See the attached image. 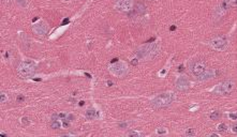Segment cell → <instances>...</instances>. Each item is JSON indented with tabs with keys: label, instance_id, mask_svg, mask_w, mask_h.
I'll return each mask as SVG.
<instances>
[{
	"label": "cell",
	"instance_id": "6da1fadb",
	"mask_svg": "<svg viewBox=\"0 0 237 137\" xmlns=\"http://www.w3.org/2000/svg\"><path fill=\"white\" fill-rule=\"evenodd\" d=\"M36 68H37V64L33 60H23L17 66V74L21 78H30L35 74Z\"/></svg>",
	"mask_w": 237,
	"mask_h": 137
},
{
	"label": "cell",
	"instance_id": "7a4b0ae2",
	"mask_svg": "<svg viewBox=\"0 0 237 137\" xmlns=\"http://www.w3.org/2000/svg\"><path fill=\"white\" fill-rule=\"evenodd\" d=\"M176 95L174 92H171V91H168V92H163L158 94L154 100L151 101V105L154 108H162V107H166L168 105H171L172 103L175 101Z\"/></svg>",
	"mask_w": 237,
	"mask_h": 137
},
{
	"label": "cell",
	"instance_id": "3957f363",
	"mask_svg": "<svg viewBox=\"0 0 237 137\" xmlns=\"http://www.w3.org/2000/svg\"><path fill=\"white\" fill-rule=\"evenodd\" d=\"M158 53H159V45L154 43V44L146 45V46H143L142 48H140V50L137 52V56L142 59L149 60L154 58Z\"/></svg>",
	"mask_w": 237,
	"mask_h": 137
},
{
	"label": "cell",
	"instance_id": "277c9868",
	"mask_svg": "<svg viewBox=\"0 0 237 137\" xmlns=\"http://www.w3.org/2000/svg\"><path fill=\"white\" fill-rule=\"evenodd\" d=\"M108 70H110L111 74H113L116 77H123L129 72L128 66L123 61H117L114 62V63H111V66H108Z\"/></svg>",
	"mask_w": 237,
	"mask_h": 137
},
{
	"label": "cell",
	"instance_id": "5b68a950",
	"mask_svg": "<svg viewBox=\"0 0 237 137\" xmlns=\"http://www.w3.org/2000/svg\"><path fill=\"white\" fill-rule=\"evenodd\" d=\"M233 90H234V83L231 80H226L218 84L216 87L212 89V93H215L217 95H229Z\"/></svg>",
	"mask_w": 237,
	"mask_h": 137
},
{
	"label": "cell",
	"instance_id": "8992f818",
	"mask_svg": "<svg viewBox=\"0 0 237 137\" xmlns=\"http://www.w3.org/2000/svg\"><path fill=\"white\" fill-rule=\"evenodd\" d=\"M206 69L207 66L204 61H194L190 64V72L195 77H199V76L202 75Z\"/></svg>",
	"mask_w": 237,
	"mask_h": 137
},
{
	"label": "cell",
	"instance_id": "52a82bcc",
	"mask_svg": "<svg viewBox=\"0 0 237 137\" xmlns=\"http://www.w3.org/2000/svg\"><path fill=\"white\" fill-rule=\"evenodd\" d=\"M209 44L214 49L218 50V52H222L228 47L229 42L225 38H216V39L210 41Z\"/></svg>",
	"mask_w": 237,
	"mask_h": 137
},
{
	"label": "cell",
	"instance_id": "ba28073f",
	"mask_svg": "<svg viewBox=\"0 0 237 137\" xmlns=\"http://www.w3.org/2000/svg\"><path fill=\"white\" fill-rule=\"evenodd\" d=\"M32 30L36 34L38 35H45L47 33V25L44 21H39L38 23H36L35 25L32 26Z\"/></svg>",
	"mask_w": 237,
	"mask_h": 137
},
{
	"label": "cell",
	"instance_id": "9c48e42d",
	"mask_svg": "<svg viewBox=\"0 0 237 137\" xmlns=\"http://www.w3.org/2000/svg\"><path fill=\"white\" fill-rule=\"evenodd\" d=\"M134 1L133 0H118L116 3V9L121 12H128L133 8Z\"/></svg>",
	"mask_w": 237,
	"mask_h": 137
},
{
	"label": "cell",
	"instance_id": "30bf717a",
	"mask_svg": "<svg viewBox=\"0 0 237 137\" xmlns=\"http://www.w3.org/2000/svg\"><path fill=\"white\" fill-rule=\"evenodd\" d=\"M175 86H176V88H177L178 90L186 91V90H188L189 87H190V81H189V79L186 77V76H180V77H178L177 79H176Z\"/></svg>",
	"mask_w": 237,
	"mask_h": 137
},
{
	"label": "cell",
	"instance_id": "8fae6325",
	"mask_svg": "<svg viewBox=\"0 0 237 137\" xmlns=\"http://www.w3.org/2000/svg\"><path fill=\"white\" fill-rule=\"evenodd\" d=\"M218 75V71L216 69H206L204 71V73L202 74L201 76H199L200 80H207V79L210 78H215L216 76Z\"/></svg>",
	"mask_w": 237,
	"mask_h": 137
},
{
	"label": "cell",
	"instance_id": "7c38bea8",
	"mask_svg": "<svg viewBox=\"0 0 237 137\" xmlns=\"http://www.w3.org/2000/svg\"><path fill=\"white\" fill-rule=\"evenodd\" d=\"M237 0H223L220 4L221 10H228L230 8H235Z\"/></svg>",
	"mask_w": 237,
	"mask_h": 137
},
{
	"label": "cell",
	"instance_id": "4fadbf2b",
	"mask_svg": "<svg viewBox=\"0 0 237 137\" xmlns=\"http://www.w3.org/2000/svg\"><path fill=\"white\" fill-rule=\"evenodd\" d=\"M85 116L88 120H95L97 118V110L93 108H88L85 112Z\"/></svg>",
	"mask_w": 237,
	"mask_h": 137
},
{
	"label": "cell",
	"instance_id": "5bb4252c",
	"mask_svg": "<svg viewBox=\"0 0 237 137\" xmlns=\"http://www.w3.org/2000/svg\"><path fill=\"white\" fill-rule=\"evenodd\" d=\"M135 11H136V13L143 15V14L146 12V7H145V4H143L142 2H139V3H136V9H135Z\"/></svg>",
	"mask_w": 237,
	"mask_h": 137
},
{
	"label": "cell",
	"instance_id": "9a60e30c",
	"mask_svg": "<svg viewBox=\"0 0 237 137\" xmlns=\"http://www.w3.org/2000/svg\"><path fill=\"white\" fill-rule=\"evenodd\" d=\"M60 126H61V123H60L59 121H57L56 119H53L52 123H50V127H52L53 130H58L60 129Z\"/></svg>",
	"mask_w": 237,
	"mask_h": 137
},
{
	"label": "cell",
	"instance_id": "2e32d148",
	"mask_svg": "<svg viewBox=\"0 0 237 137\" xmlns=\"http://www.w3.org/2000/svg\"><path fill=\"white\" fill-rule=\"evenodd\" d=\"M8 101H9V98L6 93H1V94H0V103H1V104H4V103H7Z\"/></svg>",
	"mask_w": 237,
	"mask_h": 137
},
{
	"label": "cell",
	"instance_id": "e0dca14e",
	"mask_svg": "<svg viewBox=\"0 0 237 137\" xmlns=\"http://www.w3.org/2000/svg\"><path fill=\"white\" fill-rule=\"evenodd\" d=\"M185 134H186L187 136H191V137H192V136H195V135H197V131H195L194 129H188L187 131H186Z\"/></svg>",
	"mask_w": 237,
	"mask_h": 137
},
{
	"label": "cell",
	"instance_id": "ac0fdd59",
	"mask_svg": "<svg viewBox=\"0 0 237 137\" xmlns=\"http://www.w3.org/2000/svg\"><path fill=\"white\" fill-rule=\"evenodd\" d=\"M219 117H220V112H211V114L209 115L210 120H217Z\"/></svg>",
	"mask_w": 237,
	"mask_h": 137
},
{
	"label": "cell",
	"instance_id": "d6986e66",
	"mask_svg": "<svg viewBox=\"0 0 237 137\" xmlns=\"http://www.w3.org/2000/svg\"><path fill=\"white\" fill-rule=\"evenodd\" d=\"M217 130H218V131L225 132L226 130H228V126H226L225 123H220V124H218V126H217Z\"/></svg>",
	"mask_w": 237,
	"mask_h": 137
},
{
	"label": "cell",
	"instance_id": "ffe728a7",
	"mask_svg": "<svg viewBox=\"0 0 237 137\" xmlns=\"http://www.w3.org/2000/svg\"><path fill=\"white\" fill-rule=\"evenodd\" d=\"M143 134L140 133V132H135V131H132V132H129L127 134V136H133V137H139V136H142Z\"/></svg>",
	"mask_w": 237,
	"mask_h": 137
},
{
	"label": "cell",
	"instance_id": "44dd1931",
	"mask_svg": "<svg viewBox=\"0 0 237 137\" xmlns=\"http://www.w3.org/2000/svg\"><path fill=\"white\" fill-rule=\"evenodd\" d=\"M21 123L24 124V126H29V119L28 118H26V117H24V118H21Z\"/></svg>",
	"mask_w": 237,
	"mask_h": 137
},
{
	"label": "cell",
	"instance_id": "7402d4cb",
	"mask_svg": "<svg viewBox=\"0 0 237 137\" xmlns=\"http://www.w3.org/2000/svg\"><path fill=\"white\" fill-rule=\"evenodd\" d=\"M118 126H119L120 129H127V127L129 126V123H128V122H121V123L118 124Z\"/></svg>",
	"mask_w": 237,
	"mask_h": 137
},
{
	"label": "cell",
	"instance_id": "603a6c76",
	"mask_svg": "<svg viewBox=\"0 0 237 137\" xmlns=\"http://www.w3.org/2000/svg\"><path fill=\"white\" fill-rule=\"evenodd\" d=\"M157 133H158L159 135H161V134H166V130L163 129V127H159V129L157 130Z\"/></svg>",
	"mask_w": 237,
	"mask_h": 137
},
{
	"label": "cell",
	"instance_id": "cb8c5ba5",
	"mask_svg": "<svg viewBox=\"0 0 237 137\" xmlns=\"http://www.w3.org/2000/svg\"><path fill=\"white\" fill-rule=\"evenodd\" d=\"M15 1L21 7H26V0H15Z\"/></svg>",
	"mask_w": 237,
	"mask_h": 137
},
{
	"label": "cell",
	"instance_id": "d4e9b609",
	"mask_svg": "<svg viewBox=\"0 0 237 137\" xmlns=\"http://www.w3.org/2000/svg\"><path fill=\"white\" fill-rule=\"evenodd\" d=\"M69 23H70L69 18H64V20L62 21V23H61V26H64V25H67V24H69Z\"/></svg>",
	"mask_w": 237,
	"mask_h": 137
},
{
	"label": "cell",
	"instance_id": "484cf974",
	"mask_svg": "<svg viewBox=\"0 0 237 137\" xmlns=\"http://www.w3.org/2000/svg\"><path fill=\"white\" fill-rule=\"evenodd\" d=\"M132 64H133V66H137V64H139V59H137V58L133 59L132 60Z\"/></svg>",
	"mask_w": 237,
	"mask_h": 137
},
{
	"label": "cell",
	"instance_id": "4316f807",
	"mask_svg": "<svg viewBox=\"0 0 237 137\" xmlns=\"http://www.w3.org/2000/svg\"><path fill=\"white\" fill-rule=\"evenodd\" d=\"M230 118H231L232 120H234V121H235V120L237 119L236 114H230Z\"/></svg>",
	"mask_w": 237,
	"mask_h": 137
},
{
	"label": "cell",
	"instance_id": "83f0119b",
	"mask_svg": "<svg viewBox=\"0 0 237 137\" xmlns=\"http://www.w3.org/2000/svg\"><path fill=\"white\" fill-rule=\"evenodd\" d=\"M16 100H17V102H21V101H24V100H25V98H24L23 95H18V97H17V98H16Z\"/></svg>",
	"mask_w": 237,
	"mask_h": 137
},
{
	"label": "cell",
	"instance_id": "f1b7e54d",
	"mask_svg": "<svg viewBox=\"0 0 237 137\" xmlns=\"http://www.w3.org/2000/svg\"><path fill=\"white\" fill-rule=\"evenodd\" d=\"M207 136H210V137H212V136H214V137H218V136H219V134L211 133V134H208V135H207Z\"/></svg>",
	"mask_w": 237,
	"mask_h": 137
},
{
	"label": "cell",
	"instance_id": "f546056e",
	"mask_svg": "<svg viewBox=\"0 0 237 137\" xmlns=\"http://www.w3.org/2000/svg\"><path fill=\"white\" fill-rule=\"evenodd\" d=\"M176 29V26H172V27H171V31H174V30H175Z\"/></svg>",
	"mask_w": 237,
	"mask_h": 137
},
{
	"label": "cell",
	"instance_id": "4dcf8cb0",
	"mask_svg": "<svg viewBox=\"0 0 237 137\" xmlns=\"http://www.w3.org/2000/svg\"><path fill=\"white\" fill-rule=\"evenodd\" d=\"M107 85H108V86H112V85H113V81H111V80H107Z\"/></svg>",
	"mask_w": 237,
	"mask_h": 137
},
{
	"label": "cell",
	"instance_id": "1f68e13d",
	"mask_svg": "<svg viewBox=\"0 0 237 137\" xmlns=\"http://www.w3.org/2000/svg\"><path fill=\"white\" fill-rule=\"evenodd\" d=\"M233 132H235V133L237 132V127H236V126H233Z\"/></svg>",
	"mask_w": 237,
	"mask_h": 137
},
{
	"label": "cell",
	"instance_id": "d6a6232c",
	"mask_svg": "<svg viewBox=\"0 0 237 137\" xmlns=\"http://www.w3.org/2000/svg\"><path fill=\"white\" fill-rule=\"evenodd\" d=\"M0 135H1V136H8L6 133H0Z\"/></svg>",
	"mask_w": 237,
	"mask_h": 137
},
{
	"label": "cell",
	"instance_id": "836d02e7",
	"mask_svg": "<svg viewBox=\"0 0 237 137\" xmlns=\"http://www.w3.org/2000/svg\"><path fill=\"white\" fill-rule=\"evenodd\" d=\"M79 105H81V106H83V105H84V102H83V101H82V102H79Z\"/></svg>",
	"mask_w": 237,
	"mask_h": 137
},
{
	"label": "cell",
	"instance_id": "e575fe53",
	"mask_svg": "<svg viewBox=\"0 0 237 137\" xmlns=\"http://www.w3.org/2000/svg\"><path fill=\"white\" fill-rule=\"evenodd\" d=\"M182 68H183V66H180V68H179V69H178V70H179V71H182V70H183Z\"/></svg>",
	"mask_w": 237,
	"mask_h": 137
},
{
	"label": "cell",
	"instance_id": "d590c367",
	"mask_svg": "<svg viewBox=\"0 0 237 137\" xmlns=\"http://www.w3.org/2000/svg\"><path fill=\"white\" fill-rule=\"evenodd\" d=\"M86 76H87V77H88V78H90V77H91V76H90V75H89V74H88V73H86Z\"/></svg>",
	"mask_w": 237,
	"mask_h": 137
},
{
	"label": "cell",
	"instance_id": "8d00e7d4",
	"mask_svg": "<svg viewBox=\"0 0 237 137\" xmlns=\"http://www.w3.org/2000/svg\"><path fill=\"white\" fill-rule=\"evenodd\" d=\"M64 1H69V0H64Z\"/></svg>",
	"mask_w": 237,
	"mask_h": 137
},
{
	"label": "cell",
	"instance_id": "74e56055",
	"mask_svg": "<svg viewBox=\"0 0 237 137\" xmlns=\"http://www.w3.org/2000/svg\"><path fill=\"white\" fill-rule=\"evenodd\" d=\"M148 1H152V0H148Z\"/></svg>",
	"mask_w": 237,
	"mask_h": 137
}]
</instances>
